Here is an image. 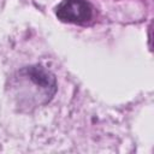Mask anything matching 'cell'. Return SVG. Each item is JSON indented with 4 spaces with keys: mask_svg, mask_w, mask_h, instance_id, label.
<instances>
[{
    "mask_svg": "<svg viewBox=\"0 0 154 154\" xmlns=\"http://www.w3.org/2000/svg\"><path fill=\"white\" fill-rule=\"evenodd\" d=\"M16 96L26 107L41 106L51 101L57 91L54 75L40 65L28 66L18 71L13 78Z\"/></svg>",
    "mask_w": 154,
    "mask_h": 154,
    "instance_id": "cell-1",
    "label": "cell"
},
{
    "mask_svg": "<svg viewBox=\"0 0 154 154\" xmlns=\"http://www.w3.org/2000/svg\"><path fill=\"white\" fill-rule=\"evenodd\" d=\"M55 13L63 22L85 24L93 17V8L87 0H63L57 6Z\"/></svg>",
    "mask_w": 154,
    "mask_h": 154,
    "instance_id": "cell-2",
    "label": "cell"
}]
</instances>
